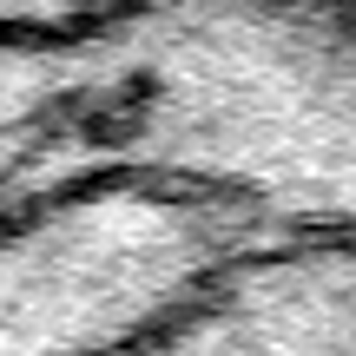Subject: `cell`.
I'll use <instances>...</instances> for the list:
<instances>
[{
  "label": "cell",
  "mask_w": 356,
  "mask_h": 356,
  "mask_svg": "<svg viewBox=\"0 0 356 356\" xmlns=\"http://www.w3.org/2000/svg\"><path fill=\"white\" fill-rule=\"evenodd\" d=\"M113 185L356 238V0H106L0 26V231Z\"/></svg>",
  "instance_id": "obj_1"
},
{
  "label": "cell",
  "mask_w": 356,
  "mask_h": 356,
  "mask_svg": "<svg viewBox=\"0 0 356 356\" xmlns=\"http://www.w3.org/2000/svg\"><path fill=\"white\" fill-rule=\"evenodd\" d=\"M132 356H356V238L238 257Z\"/></svg>",
  "instance_id": "obj_2"
},
{
  "label": "cell",
  "mask_w": 356,
  "mask_h": 356,
  "mask_svg": "<svg viewBox=\"0 0 356 356\" xmlns=\"http://www.w3.org/2000/svg\"><path fill=\"white\" fill-rule=\"evenodd\" d=\"M92 7H106V0H0V26H60Z\"/></svg>",
  "instance_id": "obj_3"
}]
</instances>
